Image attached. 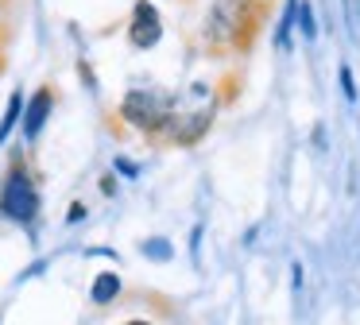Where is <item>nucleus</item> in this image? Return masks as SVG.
<instances>
[{
	"label": "nucleus",
	"mask_w": 360,
	"mask_h": 325,
	"mask_svg": "<svg viewBox=\"0 0 360 325\" xmlns=\"http://www.w3.org/2000/svg\"><path fill=\"white\" fill-rule=\"evenodd\" d=\"M298 23H302V39H314L318 35V23H314V12H310V4L306 0H298Z\"/></svg>",
	"instance_id": "9"
},
{
	"label": "nucleus",
	"mask_w": 360,
	"mask_h": 325,
	"mask_svg": "<svg viewBox=\"0 0 360 325\" xmlns=\"http://www.w3.org/2000/svg\"><path fill=\"white\" fill-rule=\"evenodd\" d=\"M82 217H86V205H74V209H70V217H66V221H70V224H78Z\"/></svg>",
	"instance_id": "12"
},
{
	"label": "nucleus",
	"mask_w": 360,
	"mask_h": 325,
	"mask_svg": "<svg viewBox=\"0 0 360 325\" xmlns=\"http://www.w3.org/2000/svg\"><path fill=\"white\" fill-rule=\"evenodd\" d=\"M128 39H132V46H140V51H148V46H155L159 39H163V23H159V12L148 4V0H140L132 12V23H128Z\"/></svg>",
	"instance_id": "4"
},
{
	"label": "nucleus",
	"mask_w": 360,
	"mask_h": 325,
	"mask_svg": "<svg viewBox=\"0 0 360 325\" xmlns=\"http://www.w3.org/2000/svg\"><path fill=\"white\" fill-rule=\"evenodd\" d=\"M20 113H24V97H20V93H12V97H8V108H4V116H0V144L12 136V128H16Z\"/></svg>",
	"instance_id": "7"
},
{
	"label": "nucleus",
	"mask_w": 360,
	"mask_h": 325,
	"mask_svg": "<svg viewBox=\"0 0 360 325\" xmlns=\"http://www.w3.org/2000/svg\"><path fill=\"white\" fill-rule=\"evenodd\" d=\"M120 294V275H112V271H105V275L94 279V291H89V298L97 302V306H105V302H112Z\"/></svg>",
	"instance_id": "6"
},
{
	"label": "nucleus",
	"mask_w": 360,
	"mask_h": 325,
	"mask_svg": "<svg viewBox=\"0 0 360 325\" xmlns=\"http://www.w3.org/2000/svg\"><path fill=\"white\" fill-rule=\"evenodd\" d=\"M128 325H151V321H128Z\"/></svg>",
	"instance_id": "13"
},
{
	"label": "nucleus",
	"mask_w": 360,
	"mask_h": 325,
	"mask_svg": "<svg viewBox=\"0 0 360 325\" xmlns=\"http://www.w3.org/2000/svg\"><path fill=\"white\" fill-rule=\"evenodd\" d=\"M117 170H120V174H128V178H136V174H140V170H136L132 162H124V159H117Z\"/></svg>",
	"instance_id": "11"
},
{
	"label": "nucleus",
	"mask_w": 360,
	"mask_h": 325,
	"mask_svg": "<svg viewBox=\"0 0 360 325\" xmlns=\"http://www.w3.org/2000/svg\"><path fill=\"white\" fill-rule=\"evenodd\" d=\"M240 8L244 0H217L210 12V43L213 46H225L236 39V31H240Z\"/></svg>",
	"instance_id": "3"
},
{
	"label": "nucleus",
	"mask_w": 360,
	"mask_h": 325,
	"mask_svg": "<svg viewBox=\"0 0 360 325\" xmlns=\"http://www.w3.org/2000/svg\"><path fill=\"white\" fill-rule=\"evenodd\" d=\"M341 89H345V97H349V101H356V82H352V70L349 66H341Z\"/></svg>",
	"instance_id": "10"
},
{
	"label": "nucleus",
	"mask_w": 360,
	"mask_h": 325,
	"mask_svg": "<svg viewBox=\"0 0 360 325\" xmlns=\"http://www.w3.org/2000/svg\"><path fill=\"white\" fill-rule=\"evenodd\" d=\"M143 255L148 260H171V244L163 236H151V240H143Z\"/></svg>",
	"instance_id": "8"
},
{
	"label": "nucleus",
	"mask_w": 360,
	"mask_h": 325,
	"mask_svg": "<svg viewBox=\"0 0 360 325\" xmlns=\"http://www.w3.org/2000/svg\"><path fill=\"white\" fill-rule=\"evenodd\" d=\"M51 105H55V101H51V89H39L32 97V105H27V116H24V136L27 139H35L43 132V124H47V116H51Z\"/></svg>",
	"instance_id": "5"
},
{
	"label": "nucleus",
	"mask_w": 360,
	"mask_h": 325,
	"mask_svg": "<svg viewBox=\"0 0 360 325\" xmlns=\"http://www.w3.org/2000/svg\"><path fill=\"white\" fill-rule=\"evenodd\" d=\"M0 213L16 224H32L39 217V190H35L32 174L24 167H16L4 178V190H0Z\"/></svg>",
	"instance_id": "2"
},
{
	"label": "nucleus",
	"mask_w": 360,
	"mask_h": 325,
	"mask_svg": "<svg viewBox=\"0 0 360 325\" xmlns=\"http://www.w3.org/2000/svg\"><path fill=\"white\" fill-rule=\"evenodd\" d=\"M174 113V97L155 89H132L124 101H120V116L128 124H136L140 132H167Z\"/></svg>",
	"instance_id": "1"
}]
</instances>
